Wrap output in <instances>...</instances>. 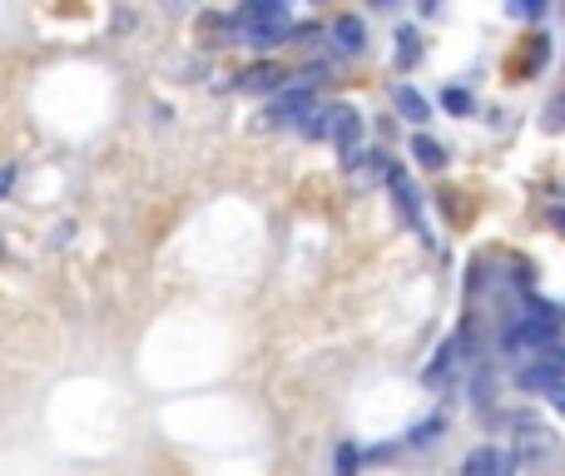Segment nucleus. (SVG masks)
<instances>
[{
    "label": "nucleus",
    "instance_id": "obj_1",
    "mask_svg": "<svg viewBox=\"0 0 565 476\" xmlns=\"http://www.w3.org/2000/svg\"><path fill=\"white\" fill-rule=\"evenodd\" d=\"M461 476H516V452L487 442V447H477L461 462Z\"/></svg>",
    "mask_w": 565,
    "mask_h": 476
},
{
    "label": "nucleus",
    "instance_id": "obj_2",
    "mask_svg": "<svg viewBox=\"0 0 565 476\" xmlns=\"http://www.w3.org/2000/svg\"><path fill=\"white\" fill-rule=\"evenodd\" d=\"M328 139L342 149V155H358V139H362V115L352 105H332L328 109Z\"/></svg>",
    "mask_w": 565,
    "mask_h": 476
},
{
    "label": "nucleus",
    "instance_id": "obj_3",
    "mask_svg": "<svg viewBox=\"0 0 565 476\" xmlns=\"http://www.w3.org/2000/svg\"><path fill=\"white\" fill-rule=\"evenodd\" d=\"M328 35H332V50H338L342 60H358L362 50H367V30H362V20H358V15H338V20H332Z\"/></svg>",
    "mask_w": 565,
    "mask_h": 476
},
{
    "label": "nucleus",
    "instance_id": "obj_4",
    "mask_svg": "<svg viewBox=\"0 0 565 476\" xmlns=\"http://www.w3.org/2000/svg\"><path fill=\"white\" fill-rule=\"evenodd\" d=\"M387 189H392V194H397V209H402V219L422 229V199L412 194V184H407V169L387 165Z\"/></svg>",
    "mask_w": 565,
    "mask_h": 476
},
{
    "label": "nucleus",
    "instance_id": "obj_5",
    "mask_svg": "<svg viewBox=\"0 0 565 476\" xmlns=\"http://www.w3.org/2000/svg\"><path fill=\"white\" fill-rule=\"evenodd\" d=\"M282 80H288L282 70H274L268 60H258L254 70H244V75H238V89H248V95H274Z\"/></svg>",
    "mask_w": 565,
    "mask_h": 476
},
{
    "label": "nucleus",
    "instance_id": "obj_6",
    "mask_svg": "<svg viewBox=\"0 0 565 476\" xmlns=\"http://www.w3.org/2000/svg\"><path fill=\"white\" fill-rule=\"evenodd\" d=\"M392 105H397V115H402V119H412L417 129L431 119V105H427V99H422L412 85H397V89H392Z\"/></svg>",
    "mask_w": 565,
    "mask_h": 476
},
{
    "label": "nucleus",
    "instance_id": "obj_7",
    "mask_svg": "<svg viewBox=\"0 0 565 476\" xmlns=\"http://www.w3.org/2000/svg\"><path fill=\"white\" fill-rule=\"evenodd\" d=\"M412 159H417L422 169H447V149H441L431 135H422V129L412 135Z\"/></svg>",
    "mask_w": 565,
    "mask_h": 476
},
{
    "label": "nucleus",
    "instance_id": "obj_8",
    "mask_svg": "<svg viewBox=\"0 0 565 476\" xmlns=\"http://www.w3.org/2000/svg\"><path fill=\"white\" fill-rule=\"evenodd\" d=\"M234 15L238 20H288V0H244Z\"/></svg>",
    "mask_w": 565,
    "mask_h": 476
},
{
    "label": "nucleus",
    "instance_id": "obj_9",
    "mask_svg": "<svg viewBox=\"0 0 565 476\" xmlns=\"http://www.w3.org/2000/svg\"><path fill=\"white\" fill-rule=\"evenodd\" d=\"M422 55V35L417 25H402L397 30V70H412V60Z\"/></svg>",
    "mask_w": 565,
    "mask_h": 476
},
{
    "label": "nucleus",
    "instance_id": "obj_10",
    "mask_svg": "<svg viewBox=\"0 0 565 476\" xmlns=\"http://www.w3.org/2000/svg\"><path fill=\"white\" fill-rule=\"evenodd\" d=\"M441 432H447V422H441V417L422 422V427H412V432H407V447H431V442H437Z\"/></svg>",
    "mask_w": 565,
    "mask_h": 476
},
{
    "label": "nucleus",
    "instance_id": "obj_11",
    "mask_svg": "<svg viewBox=\"0 0 565 476\" xmlns=\"http://www.w3.org/2000/svg\"><path fill=\"white\" fill-rule=\"evenodd\" d=\"M441 105H447L451 115H471V105H477V99H471V89H457V85H447V89H441Z\"/></svg>",
    "mask_w": 565,
    "mask_h": 476
},
{
    "label": "nucleus",
    "instance_id": "obj_12",
    "mask_svg": "<svg viewBox=\"0 0 565 476\" xmlns=\"http://www.w3.org/2000/svg\"><path fill=\"white\" fill-rule=\"evenodd\" d=\"M507 10H511L516 20H541V15L551 10V0H507Z\"/></svg>",
    "mask_w": 565,
    "mask_h": 476
},
{
    "label": "nucleus",
    "instance_id": "obj_13",
    "mask_svg": "<svg viewBox=\"0 0 565 476\" xmlns=\"http://www.w3.org/2000/svg\"><path fill=\"white\" fill-rule=\"evenodd\" d=\"M457 352H461V342L451 338L447 348L437 352V362H431V368H427V382H441V378H447V368H451V358H457Z\"/></svg>",
    "mask_w": 565,
    "mask_h": 476
},
{
    "label": "nucleus",
    "instance_id": "obj_14",
    "mask_svg": "<svg viewBox=\"0 0 565 476\" xmlns=\"http://www.w3.org/2000/svg\"><path fill=\"white\" fill-rule=\"evenodd\" d=\"M332 467H338V476H358V447H352V442H338V457H332Z\"/></svg>",
    "mask_w": 565,
    "mask_h": 476
},
{
    "label": "nucleus",
    "instance_id": "obj_15",
    "mask_svg": "<svg viewBox=\"0 0 565 476\" xmlns=\"http://www.w3.org/2000/svg\"><path fill=\"white\" fill-rule=\"evenodd\" d=\"M541 398H551V408H556V412H561V417H565V372H561V378H556V382H551V388H546V392H541Z\"/></svg>",
    "mask_w": 565,
    "mask_h": 476
},
{
    "label": "nucleus",
    "instance_id": "obj_16",
    "mask_svg": "<svg viewBox=\"0 0 565 476\" xmlns=\"http://www.w3.org/2000/svg\"><path fill=\"white\" fill-rule=\"evenodd\" d=\"M164 10H169V15H189V10H194V0H164Z\"/></svg>",
    "mask_w": 565,
    "mask_h": 476
},
{
    "label": "nucleus",
    "instance_id": "obj_17",
    "mask_svg": "<svg viewBox=\"0 0 565 476\" xmlns=\"http://www.w3.org/2000/svg\"><path fill=\"white\" fill-rule=\"evenodd\" d=\"M10 184H15V165H6V169H0V199L10 194Z\"/></svg>",
    "mask_w": 565,
    "mask_h": 476
},
{
    "label": "nucleus",
    "instance_id": "obj_18",
    "mask_svg": "<svg viewBox=\"0 0 565 476\" xmlns=\"http://www.w3.org/2000/svg\"><path fill=\"white\" fill-rule=\"evenodd\" d=\"M372 6H377V10H392V6H397V0H372Z\"/></svg>",
    "mask_w": 565,
    "mask_h": 476
},
{
    "label": "nucleus",
    "instance_id": "obj_19",
    "mask_svg": "<svg viewBox=\"0 0 565 476\" xmlns=\"http://www.w3.org/2000/svg\"><path fill=\"white\" fill-rule=\"evenodd\" d=\"M551 219H556V229H565V209H556V214H551Z\"/></svg>",
    "mask_w": 565,
    "mask_h": 476
},
{
    "label": "nucleus",
    "instance_id": "obj_20",
    "mask_svg": "<svg viewBox=\"0 0 565 476\" xmlns=\"http://www.w3.org/2000/svg\"><path fill=\"white\" fill-rule=\"evenodd\" d=\"M551 358H556V362H561V372H565V348H561V352H551Z\"/></svg>",
    "mask_w": 565,
    "mask_h": 476
},
{
    "label": "nucleus",
    "instance_id": "obj_21",
    "mask_svg": "<svg viewBox=\"0 0 565 476\" xmlns=\"http://www.w3.org/2000/svg\"><path fill=\"white\" fill-rule=\"evenodd\" d=\"M308 6H328V0H308Z\"/></svg>",
    "mask_w": 565,
    "mask_h": 476
}]
</instances>
